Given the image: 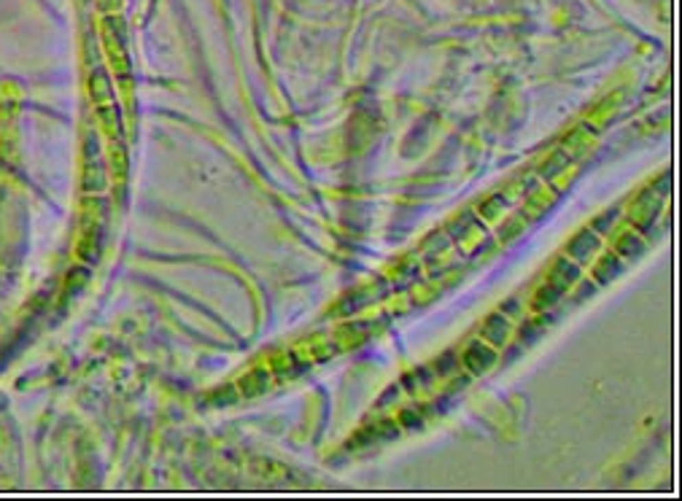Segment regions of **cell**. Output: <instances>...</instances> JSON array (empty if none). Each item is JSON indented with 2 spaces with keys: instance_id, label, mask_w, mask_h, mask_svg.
I'll list each match as a JSON object with an SVG mask.
<instances>
[{
  "instance_id": "14",
  "label": "cell",
  "mask_w": 682,
  "mask_h": 501,
  "mask_svg": "<svg viewBox=\"0 0 682 501\" xmlns=\"http://www.w3.org/2000/svg\"><path fill=\"white\" fill-rule=\"evenodd\" d=\"M612 221H615V213L602 215V218L596 221V229H599V232H604V229H609V226H612Z\"/></svg>"
},
{
  "instance_id": "7",
  "label": "cell",
  "mask_w": 682,
  "mask_h": 501,
  "mask_svg": "<svg viewBox=\"0 0 682 501\" xmlns=\"http://www.w3.org/2000/svg\"><path fill=\"white\" fill-rule=\"evenodd\" d=\"M580 278V267L574 264V261H567V259H561L556 267H553V272H550V278L548 281H553V283H558V286L569 288L574 281Z\"/></svg>"
},
{
  "instance_id": "15",
  "label": "cell",
  "mask_w": 682,
  "mask_h": 501,
  "mask_svg": "<svg viewBox=\"0 0 682 501\" xmlns=\"http://www.w3.org/2000/svg\"><path fill=\"white\" fill-rule=\"evenodd\" d=\"M515 307H518V299H507V302L502 305V310H504V313H518Z\"/></svg>"
},
{
  "instance_id": "10",
  "label": "cell",
  "mask_w": 682,
  "mask_h": 501,
  "mask_svg": "<svg viewBox=\"0 0 682 501\" xmlns=\"http://www.w3.org/2000/svg\"><path fill=\"white\" fill-rule=\"evenodd\" d=\"M642 250H644V243L637 237V235H631V232H628V235H623V237L618 240V253H620V256H626V259L639 256Z\"/></svg>"
},
{
  "instance_id": "11",
  "label": "cell",
  "mask_w": 682,
  "mask_h": 501,
  "mask_svg": "<svg viewBox=\"0 0 682 501\" xmlns=\"http://www.w3.org/2000/svg\"><path fill=\"white\" fill-rule=\"evenodd\" d=\"M92 97L100 103V100H106V97H111V84H108V78L103 75V73H95L92 75Z\"/></svg>"
},
{
  "instance_id": "1",
  "label": "cell",
  "mask_w": 682,
  "mask_h": 501,
  "mask_svg": "<svg viewBox=\"0 0 682 501\" xmlns=\"http://www.w3.org/2000/svg\"><path fill=\"white\" fill-rule=\"evenodd\" d=\"M461 361H464V369L469 375H486L493 366V361H496V351H493L489 342H472L464 351Z\"/></svg>"
},
{
  "instance_id": "4",
  "label": "cell",
  "mask_w": 682,
  "mask_h": 501,
  "mask_svg": "<svg viewBox=\"0 0 682 501\" xmlns=\"http://www.w3.org/2000/svg\"><path fill=\"white\" fill-rule=\"evenodd\" d=\"M599 246V237H596V232L593 229H583L574 240H572V246H569V256L572 259H577V261H585L593 250Z\"/></svg>"
},
{
  "instance_id": "2",
  "label": "cell",
  "mask_w": 682,
  "mask_h": 501,
  "mask_svg": "<svg viewBox=\"0 0 682 501\" xmlns=\"http://www.w3.org/2000/svg\"><path fill=\"white\" fill-rule=\"evenodd\" d=\"M397 426H394V421H383V423H375V426H370V429H362L356 431L353 436H351V442H348V447H364V445H370V442H378V439H391V436H397Z\"/></svg>"
},
{
  "instance_id": "8",
  "label": "cell",
  "mask_w": 682,
  "mask_h": 501,
  "mask_svg": "<svg viewBox=\"0 0 682 501\" xmlns=\"http://www.w3.org/2000/svg\"><path fill=\"white\" fill-rule=\"evenodd\" d=\"M569 159H572V156H569L567 148H558V151H553V154H550V159H548V162L542 165L539 176H542V178H545V180H550V178H553V176H558V173H561V170L567 167Z\"/></svg>"
},
{
  "instance_id": "12",
  "label": "cell",
  "mask_w": 682,
  "mask_h": 501,
  "mask_svg": "<svg viewBox=\"0 0 682 501\" xmlns=\"http://www.w3.org/2000/svg\"><path fill=\"white\" fill-rule=\"evenodd\" d=\"M456 364V356L454 353H448V356H443L437 361V375H448L451 372V366Z\"/></svg>"
},
{
  "instance_id": "5",
  "label": "cell",
  "mask_w": 682,
  "mask_h": 501,
  "mask_svg": "<svg viewBox=\"0 0 682 501\" xmlns=\"http://www.w3.org/2000/svg\"><path fill=\"white\" fill-rule=\"evenodd\" d=\"M237 388H240V394L243 396H259L265 394L267 388H270V372L267 369H254V372H248L240 383H237Z\"/></svg>"
},
{
  "instance_id": "6",
  "label": "cell",
  "mask_w": 682,
  "mask_h": 501,
  "mask_svg": "<svg viewBox=\"0 0 682 501\" xmlns=\"http://www.w3.org/2000/svg\"><path fill=\"white\" fill-rule=\"evenodd\" d=\"M564 291H567L564 286H558V283L548 281L545 286L537 291V296H534V310H548V307H553V305L564 296Z\"/></svg>"
},
{
  "instance_id": "3",
  "label": "cell",
  "mask_w": 682,
  "mask_h": 501,
  "mask_svg": "<svg viewBox=\"0 0 682 501\" xmlns=\"http://www.w3.org/2000/svg\"><path fill=\"white\" fill-rule=\"evenodd\" d=\"M483 337L491 342V345H504L507 337H510V323L502 313H491L486 323H483Z\"/></svg>"
},
{
  "instance_id": "13",
  "label": "cell",
  "mask_w": 682,
  "mask_h": 501,
  "mask_svg": "<svg viewBox=\"0 0 682 501\" xmlns=\"http://www.w3.org/2000/svg\"><path fill=\"white\" fill-rule=\"evenodd\" d=\"M418 418H421L418 412H413V410H405V412H402V426H405V429H413V426L421 423Z\"/></svg>"
},
{
  "instance_id": "9",
  "label": "cell",
  "mask_w": 682,
  "mask_h": 501,
  "mask_svg": "<svg viewBox=\"0 0 682 501\" xmlns=\"http://www.w3.org/2000/svg\"><path fill=\"white\" fill-rule=\"evenodd\" d=\"M618 270H620V259L612 253V256H604L602 261H599V267H596V281L599 283H609L615 275H618Z\"/></svg>"
}]
</instances>
